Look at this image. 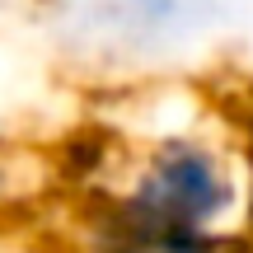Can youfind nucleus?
I'll use <instances>...</instances> for the list:
<instances>
[{
    "label": "nucleus",
    "instance_id": "nucleus-1",
    "mask_svg": "<svg viewBox=\"0 0 253 253\" xmlns=\"http://www.w3.org/2000/svg\"><path fill=\"white\" fill-rule=\"evenodd\" d=\"M103 197L122 211L188 230H244V178L235 145L202 126H169L150 136Z\"/></svg>",
    "mask_w": 253,
    "mask_h": 253
},
{
    "label": "nucleus",
    "instance_id": "nucleus-2",
    "mask_svg": "<svg viewBox=\"0 0 253 253\" xmlns=\"http://www.w3.org/2000/svg\"><path fill=\"white\" fill-rule=\"evenodd\" d=\"M75 244L80 253H244L249 239L244 230H188L131 216L94 188L75 216Z\"/></svg>",
    "mask_w": 253,
    "mask_h": 253
},
{
    "label": "nucleus",
    "instance_id": "nucleus-3",
    "mask_svg": "<svg viewBox=\"0 0 253 253\" xmlns=\"http://www.w3.org/2000/svg\"><path fill=\"white\" fill-rule=\"evenodd\" d=\"M84 33L103 47L145 52L173 42L192 19V0H75Z\"/></svg>",
    "mask_w": 253,
    "mask_h": 253
},
{
    "label": "nucleus",
    "instance_id": "nucleus-4",
    "mask_svg": "<svg viewBox=\"0 0 253 253\" xmlns=\"http://www.w3.org/2000/svg\"><path fill=\"white\" fill-rule=\"evenodd\" d=\"M235 160H239V178H244V239H253V108H244V118H239Z\"/></svg>",
    "mask_w": 253,
    "mask_h": 253
},
{
    "label": "nucleus",
    "instance_id": "nucleus-5",
    "mask_svg": "<svg viewBox=\"0 0 253 253\" xmlns=\"http://www.w3.org/2000/svg\"><path fill=\"white\" fill-rule=\"evenodd\" d=\"M9 192H14V155L0 145V202H5Z\"/></svg>",
    "mask_w": 253,
    "mask_h": 253
}]
</instances>
